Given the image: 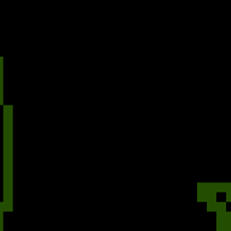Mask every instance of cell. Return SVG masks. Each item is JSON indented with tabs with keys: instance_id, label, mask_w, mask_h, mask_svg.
Masks as SVG:
<instances>
[{
	"instance_id": "6da1fadb",
	"label": "cell",
	"mask_w": 231,
	"mask_h": 231,
	"mask_svg": "<svg viewBox=\"0 0 231 231\" xmlns=\"http://www.w3.org/2000/svg\"><path fill=\"white\" fill-rule=\"evenodd\" d=\"M0 105H3V70L0 71Z\"/></svg>"
},
{
	"instance_id": "7a4b0ae2",
	"label": "cell",
	"mask_w": 231,
	"mask_h": 231,
	"mask_svg": "<svg viewBox=\"0 0 231 231\" xmlns=\"http://www.w3.org/2000/svg\"><path fill=\"white\" fill-rule=\"evenodd\" d=\"M215 207H216V213H225L226 212V202H216Z\"/></svg>"
},
{
	"instance_id": "3957f363",
	"label": "cell",
	"mask_w": 231,
	"mask_h": 231,
	"mask_svg": "<svg viewBox=\"0 0 231 231\" xmlns=\"http://www.w3.org/2000/svg\"><path fill=\"white\" fill-rule=\"evenodd\" d=\"M215 204H216V202H215ZM215 204H207V212H216Z\"/></svg>"
},
{
	"instance_id": "277c9868",
	"label": "cell",
	"mask_w": 231,
	"mask_h": 231,
	"mask_svg": "<svg viewBox=\"0 0 231 231\" xmlns=\"http://www.w3.org/2000/svg\"><path fill=\"white\" fill-rule=\"evenodd\" d=\"M226 204H228V202H231V191H226Z\"/></svg>"
},
{
	"instance_id": "5b68a950",
	"label": "cell",
	"mask_w": 231,
	"mask_h": 231,
	"mask_svg": "<svg viewBox=\"0 0 231 231\" xmlns=\"http://www.w3.org/2000/svg\"><path fill=\"white\" fill-rule=\"evenodd\" d=\"M2 70H3V58L0 57V71H2Z\"/></svg>"
},
{
	"instance_id": "8992f818",
	"label": "cell",
	"mask_w": 231,
	"mask_h": 231,
	"mask_svg": "<svg viewBox=\"0 0 231 231\" xmlns=\"http://www.w3.org/2000/svg\"><path fill=\"white\" fill-rule=\"evenodd\" d=\"M226 231H231V228H228V229H226Z\"/></svg>"
}]
</instances>
